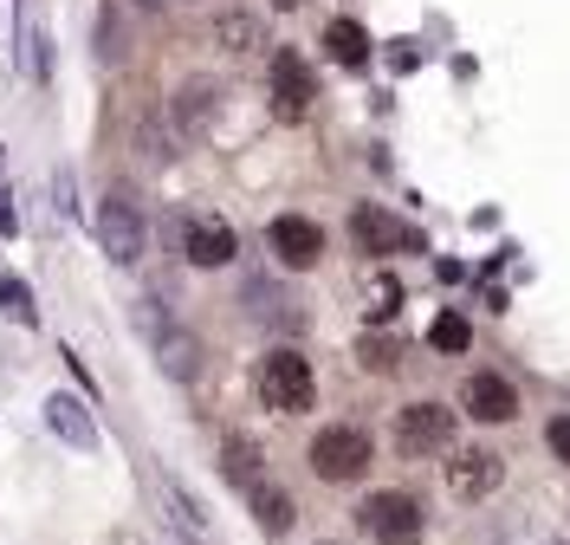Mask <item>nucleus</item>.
Returning a JSON list of instances; mask_svg holds the SVG:
<instances>
[{"instance_id": "cd10ccee", "label": "nucleus", "mask_w": 570, "mask_h": 545, "mask_svg": "<svg viewBox=\"0 0 570 545\" xmlns=\"http://www.w3.org/2000/svg\"><path fill=\"white\" fill-rule=\"evenodd\" d=\"M544 441H551V455H558V461H570V416L544 422Z\"/></svg>"}, {"instance_id": "1a4fd4ad", "label": "nucleus", "mask_w": 570, "mask_h": 545, "mask_svg": "<svg viewBox=\"0 0 570 545\" xmlns=\"http://www.w3.org/2000/svg\"><path fill=\"white\" fill-rule=\"evenodd\" d=\"M46 429L66 441V448H78V455H98V441H105L98 436V416L71 397V390H52L46 397Z\"/></svg>"}, {"instance_id": "423d86ee", "label": "nucleus", "mask_w": 570, "mask_h": 545, "mask_svg": "<svg viewBox=\"0 0 570 545\" xmlns=\"http://www.w3.org/2000/svg\"><path fill=\"white\" fill-rule=\"evenodd\" d=\"M454 441V416L441 409V402H409L402 416H395V448L409 455V461H422V455H441Z\"/></svg>"}, {"instance_id": "6e6552de", "label": "nucleus", "mask_w": 570, "mask_h": 545, "mask_svg": "<svg viewBox=\"0 0 570 545\" xmlns=\"http://www.w3.org/2000/svg\"><path fill=\"white\" fill-rule=\"evenodd\" d=\"M188 137H181L176 110H142L137 117V163L142 169H176Z\"/></svg>"}, {"instance_id": "ddd939ff", "label": "nucleus", "mask_w": 570, "mask_h": 545, "mask_svg": "<svg viewBox=\"0 0 570 545\" xmlns=\"http://www.w3.org/2000/svg\"><path fill=\"white\" fill-rule=\"evenodd\" d=\"M351 234H356V247H370V254H402V247H422V234H415V227H402L390 208H370V202L351 215Z\"/></svg>"}, {"instance_id": "7c9ffc66", "label": "nucleus", "mask_w": 570, "mask_h": 545, "mask_svg": "<svg viewBox=\"0 0 570 545\" xmlns=\"http://www.w3.org/2000/svg\"><path fill=\"white\" fill-rule=\"evenodd\" d=\"M318 545H331V539H318Z\"/></svg>"}, {"instance_id": "b1692460", "label": "nucleus", "mask_w": 570, "mask_h": 545, "mask_svg": "<svg viewBox=\"0 0 570 545\" xmlns=\"http://www.w3.org/2000/svg\"><path fill=\"white\" fill-rule=\"evenodd\" d=\"M247 305H253V312H279V325H285V331L298 325V305H292L279 286H266V280H253V286H247Z\"/></svg>"}, {"instance_id": "a211bd4d", "label": "nucleus", "mask_w": 570, "mask_h": 545, "mask_svg": "<svg viewBox=\"0 0 570 545\" xmlns=\"http://www.w3.org/2000/svg\"><path fill=\"white\" fill-rule=\"evenodd\" d=\"M324 52H331L337 66H370V33L356 27L351 13H337V20L324 27Z\"/></svg>"}, {"instance_id": "f03ea898", "label": "nucleus", "mask_w": 570, "mask_h": 545, "mask_svg": "<svg viewBox=\"0 0 570 545\" xmlns=\"http://www.w3.org/2000/svg\"><path fill=\"white\" fill-rule=\"evenodd\" d=\"M142 241H149V227H142L137 195L130 188H105V202H98V247L110 254V266H137Z\"/></svg>"}, {"instance_id": "2eb2a0df", "label": "nucleus", "mask_w": 570, "mask_h": 545, "mask_svg": "<svg viewBox=\"0 0 570 545\" xmlns=\"http://www.w3.org/2000/svg\"><path fill=\"white\" fill-rule=\"evenodd\" d=\"M156 507H163V519H169V533H176L181 545H214L208 513L188 500V487H181V480H169V474L156 480Z\"/></svg>"}, {"instance_id": "f257e3e1", "label": "nucleus", "mask_w": 570, "mask_h": 545, "mask_svg": "<svg viewBox=\"0 0 570 545\" xmlns=\"http://www.w3.org/2000/svg\"><path fill=\"white\" fill-rule=\"evenodd\" d=\"M137 325H142V344H149V358L163 363V377H176V383H195L202 377V338L195 331H181L163 305H137Z\"/></svg>"}, {"instance_id": "5701e85b", "label": "nucleus", "mask_w": 570, "mask_h": 545, "mask_svg": "<svg viewBox=\"0 0 570 545\" xmlns=\"http://www.w3.org/2000/svg\"><path fill=\"white\" fill-rule=\"evenodd\" d=\"M0 312H7L13 325H39V305H33V292L20 286L13 273H0Z\"/></svg>"}, {"instance_id": "4468645a", "label": "nucleus", "mask_w": 570, "mask_h": 545, "mask_svg": "<svg viewBox=\"0 0 570 545\" xmlns=\"http://www.w3.org/2000/svg\"><path fill=\"white\" fill-rule=\"evenodd\" d=\"M220 474H227V487H240V494H259L266 487V448L253 436H240V429H227L220 436Z\"/></svg>"}, {"instance_id": "f8f14e48", "label": "nucleus", "mask_w": 570, "mask_h": 545, "mask_svg": "<svg viewBox=\"0 0 570 545\" xmlns=\"http://www.w3.org/2000/svg\"><path fill=\"white\" fill-rule=\"evenodd\" d=\"M499 480H505V461H499L493 448H466V455H454V468H448L454 500H493Z\"/></svg>"}, {"instance_id": "4be33fe9", "label": "nucleus", "mask_w": 570, "mask_h": 545, "mask_svg": "<svg viewBox=\"0 0 570 545\" xmlns=\"http://www.w3.org/2000/svg\"><path fill=\"white\" fill-rule=\"evenodd\" d=\"M428 344H434L441 358H461L466 344H473V325H466L461 312H441V319H434V331H428Z\"/></svg>"}, {"instance_id": "f3484780", "label": "nucleus", "mask_w": 570, "mask_h": 545, "mask_svg": "<svg viewBox=\"0 0 570 545\" xmlns=\"http://www.w3.org/2000/svg\"><path fill=\"white\" fill-rule=\"evenodd\" d=\"M181 247H188V266H227L240 241H234V227H220V221H188V241H181Z\"/></svg>"}, {"instance_id": "412c9836", "label": "nucleus", "mask_w": 570, "mask_h": 545, "mask_svg": "<svg viewBox=\"0 0 570 545\" xmlns=\"http://www.w3.org/2000/svg\"><path fill=\"white\" fill-rule=\"evenodd\" d=\"M124 52H130V33H124V13L105 0V13H98V59L105 66H124Z\"/></svg>"}, {"instance_id": "0eeeda50", "label": "nucleus", "mask_w": 570, "mask_h": 545, "mask_svg": "<svg viewBox=\"0 0 570 545\" xmlns=\"http://www.w3.org/2000/svg\"><path fill=\"white\" fill-rule=\"evenodd\" d=\"M220 105H227V85H220V78H188V85H181L176 91V124H181V137H188V144H202V137H214V124H220Z\"/></svg>"}, {"instance_id": "9d476101", "label": "nucleus", "mask_w": 570, "mask_h": 545, "mask_svg": "<svg viewBox=\"0 0 570 545\" xmlns=\"http://www.w3.org/2000/svg\"><path fill=\"white\" fill-rule=\"evenodd\" d=\"M266 78H273V110H279L285 124H298L305 105H312V72H305V59L279 46V52L266 59Z\"/></svg>"}, {"instance_id": "aec40b11", "label": "nucleus", "mask_w": 570, "mask_h": 545, "mask_svg": "<svg viewBox=\"0 0 570 545\" xmlns=\"http://www.w3.org/2000/svg\"><path fill=\"white\" fill-rule=\"evenodd\" d=\"M356 363L376 370V377H390L395 363H402V344H395L390 331H363V338H356Z\"/></svg>"}, {"instance_id": "9b49d317", "label": "nucleus", "mask_w": 570, "mask_h": 545, "mask_svg": "<svg viewBox=\"0 0 570 545\" xmlns=\"http://www.w3.org/2000/svg\"><path fill=\"white\" fill-rule=\"evenodd\" d=\"M461 402H466L473 422H512V416H519V390H512L499 370H473L461 383Z\"/></svg>"}, {"instance_id": "393cba45", "label": "nucleus", "mask_w": 570, "mask_h": 545, "mask_svg": "<svg viewBox=\"0 0 570 545\" xmlns=\"http://www.w3.org/2000/svg\"><path fill=\"white\" fill-rule=\"evenodd\" d=\"M253 39H259L253 13H227V20H220V46H227V52H253Z\"/></svg>"}, {"instance_id": "2f4dec72", "label": "nucleus", "mask_w": 570, "mask_h": 545, "mask_svg": "<svg viewBox=\"0 0 570 545\" xmlns=\"http://www.w3.org/2000/svg\"><path fill=\"white\" fill-rule=\"evenodd\" d=\"M0 156H7V149H0Z\"/></svg>"}, {"instance_id": "7ed1b4c3", "label": "nucleus", "mask_w": 570, "mask_h": 545, "mask_svg": "<svg viewBox=\"0 0 570 545\" xmlns=\"http://www.w3.org/2000/svg\"><path fill=\"white\" fill-rule=\"evenodd\" d=\"M253 390H259L266 409H279V416H305L312 409V363L298 358V351H266Z\"/></svg>"}, {"instance_id": "a878e982", "label": "nucleus", "mask_w": 570, "mask_h": 545, "mask_svg": "<svg viewBox=\"0 0 570 545\" xmlns=\"http://www.w3.org/2000/svg\"><path fill=\"white\" fill-rule=\"evenodd\" d=\"M422 59H428V52L415 46V39H395V46H390V66H395V72H415Z\"/></svg>"}, {"instance_id": "dca6fc26", "label": "nucleus", "mask_w": 570, "mask_h": 545, "mask_svg": "<svg viewBox=\"0 0 570 545\" xmlns=\"http://www.w3.org/2000/svg\"><path fill=\"white\" fill-rule=\"evenodd\" d=\"M273 254L285 260V266H318L324 254V234L312 215H279L273 221Z\"/></svg>"}, {"instance_id": "c756f323", "label": "nucleus", "mask_w": 570, "mask_h": 545, "mask_svg": "<svg viewBox=\"0 0 570 545\" xmlns=\"http://www.w3.org/2000/svg\"><path fill=\"white\" fill-rule=\"evenodd\" d=\"M273 7H279V13H292V7H305V0H273Z\"/></svg>"}, {"instance_id": "39448f33", "label": "nucleus", "mask_w": 570, "mask_h": 545, "mask_svg": "<svg viewBox=\"0 0 570 545\" xmlns=\"http://www.w3.org/2000/svg\"><path fill=\"white\" fill-rule=\"evenodd\" d=\"M312 468H318V480H356V474H370V436L351 429V422L318 429V441H312Z\"/></svg>"}, {"instance_id": "20e7f679", "label": "nucleus", "mask_w": 570, "mask_h": 545, "mask_svg": "<svg viewBox=\"0 0 570 545\" xmlns=\"http://www.w3.org/2000/svg\"><path fill=\"white\" fill-rule=\"evenodd\" d=\"M356 526L370 533L376 545H422V500L415 494H402V487H390V494H370L363 507H356Z\"/></svg>"}, {"instance_id": "c85d7f7f", "label": "nucleus", "mask_w": 570, "mask_h": 545, "mask_svg": "<svg viewBox=\"0 0 570 545\" xmlns=\"http://www.w3.org/2000/svg\"><path fill=\"white\" fill-rule=\"evenodd\" d=\"M52 202H59V215H71V208H78V188H71V176H66V169L52 176Z\"/></svg>"}, {"instance_id": "bb28decb", "label": "nucleus", "mask_w": 570, "mask_h": 545, "mask_svg": "<svg viewBox=\"0 0 570 545\" xmlns=\"http://www.w3.org/2000/svg\"><path fill=\"white\" fill-rule=\"evenodd\" d=\"M20 234V202H13V188H0V241H13Z\"/></svg>"}, {"instance_id": "6ab92c4d", "label": "nucleus", "mask_w": 570, "mask_h": 545, "mask_svg": "<svg viewBox=\"0 0 570 545\" xmlns=\"http://www.w3.org/2000/svg\"><path fill=\"white\" fill-rule=\"evenodd\" d=\"M253 519L266 526V539H279V533H292L298 507H292V494H285V487H273V480H266V487L253 494Z\"/></svg>"}]
</instances>
